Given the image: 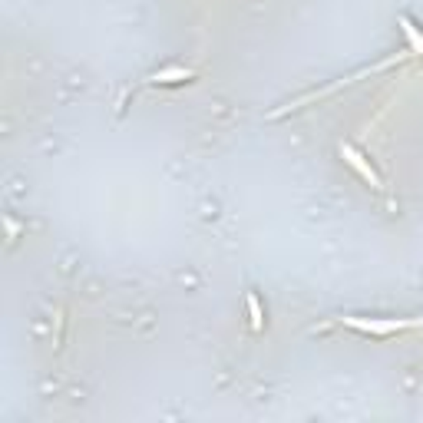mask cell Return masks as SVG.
Listing matches in <instances>:
<instances>
[{"label": "cell", "instance_id": "obj_1", "mask_svg": "<svg viewBox=\"0 0 423 423\" xmlns=\"http://www.w3.org/2000/svg\"><path fill=\"white\" fill-rule=\"evenodd\" d=\"M397 63H404V57H390V60H380V63H374V67H364V70H357L354 77H344V79H337V83H331V87L311 89V93H304V97L291 99L288 106H281V109H275V113H271L268 119H278V116H285V113H295V109H301V106L314 103V99H324V97H331V93H337V89H344V87H351V83H357V79H364V77H374V73H384V70L397 67Z\"/></svg>", "mask_w": 423, "mask_h": 423}, {"label": "cell", "instance_id": "obj_2", "mask_svg": "<svg viewBox=\"0 0 423 423\" xmlns=\"http://www.w3.org/2000/svg\"><path fill=\"white\" fill-rule=\"evenodd\" d=\"M347 327H354L361 334H374V337H387V334H397V331H407V327H423V317H414V321H400V317H341Z\"/></svg>", "mask_w": 423, "mask_h": 423}, {"label": "cell", "instance_id": "obj_3", "mask_svg": "<svg viewBox=\"0 0 423 423\" xmlns=\"http://www.w3.org/2000/svg\"><path fill=\"white\" fill-rule=\"evenodd\" d=\"M337 153H341V159H344V163L351 165V169H354V172L361 175V179H364L367 185H370V189H384V182H380V175H377L374 169H370V163H367L364 155L357 153L354 145H347V143H341V145H337Z\"/></svg>", "mask_w": 423, "mask_h": 423}, {"label": "cell", "instance_id": "obj_4", "mask_svg": "<svg viewBox=\"0 0 423 423\" xmlns=\"http://www.w3.org/2000/svg\"><path fill=\"white\" fill-rule=\"evenodd\" d=\"M192 77L195 73L185 67H165V70H159V73H153L149 83H185V79H192Z\"/></svg>", "mask_w": 423, "mask_h": 423}, {"label": "cell", "instance_id": "obj_5", "mask_svg": "<svg viewBox=\"0 0 423 423\" xmlns=\"http://www.w3.org/2000/svg\"><path fill=\"white\" fill-rule=\"evenodd\" d=\"M400 30H404L407 43H410V53H417V57H423V33L417 30V23L410 17H400Z\"/></svg>", "mask_w": 423, "mask_h": 423}, {"label": "cell", "instance_id": "obj_6", "mask_svg": "<svg viewBox=\"0 0 423 423\" xmlns=\"http://www.w3.org/2000/svg\"><path fill=\"white\" fill-rule=\"evenodd\" d=\"M245 304H248L251 331H255V334H258L261 327H265V311H261V301H258V295H255V291H248V295H245Z\"/></svg>", "mask_w": 423, "mask_h": 423}]
</instances>
